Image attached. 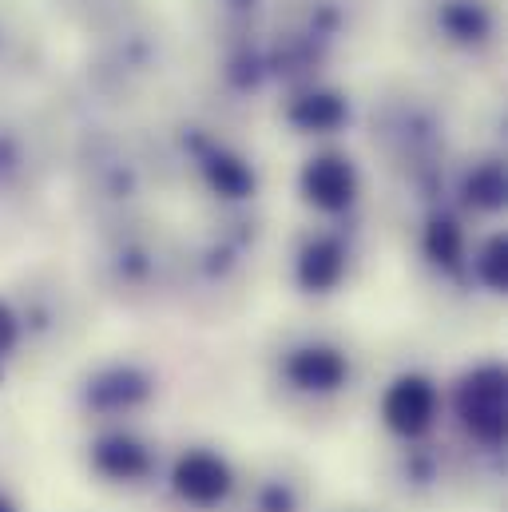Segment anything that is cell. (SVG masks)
Wrapping results in <instances>:
<instances>
[{
  "label": "cell",
  "instance_id": "obj_1",
  "mask_svg": "<svg viewBox=\"0 0 508 512\" xmlns=\"http://www.w3.org/2000/svg\"><path fill=\"white\" fill-rule=\"evenodd\" d=\"M453 409H457V421H461L465 437L477 449L501 453L508 421V389L505 370L497 362H485V366H477L461 378L457 393H453Z\"/></svg>",
  "mask_w": 508,
  "mask_h": 512
},
{
  "label": "cell",
  "instance_id": "obj_2",
  "mask_svg": "<svg viewBox=\"0 0 508 512\" xmlns=\"http://www.w3.org/2000/svg\"><path fill=\"white\" fill-rule=\"evenodd\" d=\"M167 485L187 509L211 512L239 493V473L219 449H183L171 461Z\"/></svg>",
  "mask_w": 508,
  "mask_h": 512
},
{
  "label": "cell",
  "instance_id": "obj_3",
  "mask_svg": "<svg viewBox=\"0 0 508 512\" xmlns=\"http://www.w3.org/2000/svg\"><path fill=\"white\" fill-rule=\"evenodd\" d=\"M441 417V389L425 374H401L381 393V421L401 441H421Z\"/></svg>",
  "mask_w": 508,
  "mask_h": 512
},
{
  "label": "cell",
  "instance_id": "obj_4",
  "mask_svg": "<svg viewBox=\"0 0 508 512\" xmlns=\"http://www.w3.org/2000/svg\"><path fill=\"white\" fill-rule=\"evenodd\" d=\"M88 469L108 485H147L159 473V449L135 437L131 429H104L88 445Z\"/></svg>",
  "mask_w": 508,
  "mask_h": 512
},
{
  "label": "cell",
  "instance_id": "obj_5",
  "mask_svg": "<svg viewBox=\"0 0 508 512\" xmlns=\"http://www.w3.org/2000/svg\"><path fill=\"white\" fill-rule=\"evenodd\" d=\"M243 512H314L310 473L294 461H266L243 485Z\"/></svg>",
  "mask_w": 508,
  "mask_h": 512
},
{
  "label": "cell",
  "instance_id": "obj_6",
  "mask_svg": "<svg viewBox=\"0 0 508 512\" xmlns=\"http://www.w3.org/2000/svg\"><path fill=\"white\" fill-rule=\"evenodd\" d=\"M389 485L413 501V505H425V501H437L449 485V457L441 445L433 441H405L393 461H389Z\"/></svg>",
  "mask_w": 508,
  "mask_h": 512
},
{
  "label": "cell",
  "instance_id": "obj_7",
  "mask_svg": "<svg viewBox=\"0 0 508 512\" xmlns=\"http://www.w3.org/2000/svg\"><path fill=\"white\" fill-rule=\"evenodd\" d=\"M155 393V382L139 370V366H104L96 370L88 382H84V409L92 417H104V421H120L127 413H139Z\"/></svg>",
  "mask_w": 508,
  "mask_h": 512
},
{
  "label": "cell",
  "instance_id": "obj_8",
  "mask_svg": "<svg viewBox=\"0 0 508 512\" xmlns=\"http://www.w3.org/2000/svg\"><path fill=\"white\" fill-rule=\"evenodd\" d=\"M282 378L290 389L306 393V397H330L338 389H346L350 382V358L338 346L326 342H310L286 354L282 362Z\"/></svg>",
  "mask_w": 508,
  "mask_h": 512
},
{
  "label": "cell",
  "instance_id": "obj_9",
  "mask_svg": "<svg viewBox=\"0 0 508 512\" xmlns=\"http://www.w3.org/2000/svg\"><path fill=\"white\" fill-rule=\"evenodd\" d=\"M302 195L318 211H346L358 195V171L346 155H314L302 167Z\"/></svg>",
  "mask_w": 508,
  "mask_h": 512
},
{
  "label": "cell",
  "instance_id": "obj_10",
  "mask_svg": "<svg viewBox=\"0 0 508 512\" xmlns=\"http://www.w3.org/2000/svg\"><path fill=\"white\" fill-rule=\"evenodd\" d=\"M342 274H346V251H342L338 239L318 235V239H310V243L302 247V255H298V282H302L310 294L334 290V286L342 282Z\"/></svg>",
  "mask_w": 508,
  "mask_h": 512
},
{
  "label": "cell",
  "instance_id": "obj_11",
  "mask_svg": "<svg viewBox=\"0 0 508 512\" xmlns=\"http://www.w3.org/2000/svg\"><path fill=\"white\" fill-rule=\"evenodd\" d=\"M203 175H207L211 191H219L223 199H247L254 191V171L231 151H207L203 155Z\"/></svg>",
  "mask_w": 508,
  "mask_h": 512
},
{
  "label": "cell",
  "instance_id": "obj_12",
  "mask_svg": "<svg viewBox=\"0 0 508 512\" xmlns=\"http://www.w3.org/2000/svg\"><path fill=\"white\" fill-rule=\"evenodd\" d=\"M425 255L433 258L437 266H445V270H457L465 262V231H461V223L449 219V215L429 219V227H425Z\"/></svg>",
  "mask_w": 508,
  "mask_h": 512
},
{
  "label": "cell",
  "instance_id": "obj_13",
  "mask_svg": "<svg viewBox=\"0 0 508 512\" xmlns=\"http://www.w3.org/2000/svg\"><path fill=\"white\" fill-rule=\"evenodd\" d=\"M290 120L302 131H318V135H322V131H334L346 120V104H342L338 96H330V92H314V96H302V100L294 104Z\"/></svg>",
  "mask_w": 508,
  "mask_h": 512
},
{
  "label": "cell",
  "instance_id": "obj_14",
  "mask_svg": "<svg viewBox=\"0 0 508 512\" xmlns=\"http://www.w3.org/2000/svg\"><path fill=\"white\" fill-rule=\"evenodd\" d=\"M465 199L481 211H497L505 207V171L501 163H481L469 179H465Z\"/></svg>",
  "mask_w": 508,
  "mask_h": 512
},
{
  "label": "cell",
  "instance_id": "obj_15",
  "mask_svg": "<svg viewBox=\"0 0 508 512\" xmlns=\"http://www.w3.org/2000/svg\"><path fill=\"white\" fill-rule=\"evenodd\" d=\"M477 274H481V282H485L489 290H505L508 258H505V239H501V235L485 243V251H481V258H477Z\"/></svg>",
  "mask_w": 508,
  "mask_h": 512
},
{
  "label": "cell",
  "instance_id": "obj_16",
  "mask_svg": "<svg viewBox=\"0 0 508 512\" xmlns=\"http://www.w3.org/2000/svg\"><path fill=\"white\" fill-rule=\"evenodd\" d=\"M16 342H20V318L0 302V362L16 350Z\"/></svg>",
  "mask_w": 508,
  "mask_h": 512
},
{
  "label": "cell",
  "instance_id": "obj_17",
  "mask_svg": "<svg viewBox=\"0 0 508 512\" xmlns=\"http://www.w3.org/2000/svg\"><path fill=\"white\" fill-rule=\"evenodd\" d=\"M0 512H20V505H16V501H12L4 489H0Z\"/></svg>",
  "mask_w": 508,
  "mask_h": 512
},
{
  "label": "cell",
  "instance_id": "obj_18",
  "mask_svg": "<svg viewBox=\"0 0 508 512\" xmlns=\"http://www.w3.org/2000/svg\"><path fill=\"white\" fill-rule=\"evenodd\" d=\"M338 512H374V509H366V505H350V509H338Z\"/></svg>",
  "mask_w": 508,
  "mask_h": 512
}]
</instances>
